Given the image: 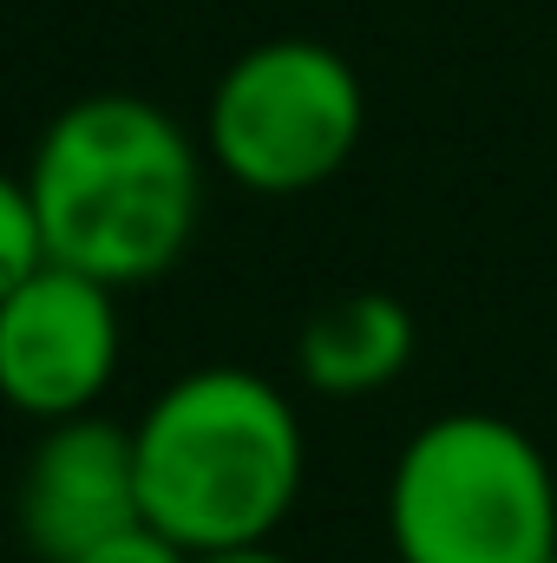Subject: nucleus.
Here are the masks:
<instances>
[{"mask_svg":"<svg viewBox=\"0 0 557 563\" xmlns=\"http://www.w3.org/2000/svg\"><path fill=\"white\" fill-rule=\"evenodd\" d=\"M414 308L387 288H354L321 301L295 334V374L321 400H368L414 367Z\"/></svg>","mask_w":557,"mask_h":563,"instance_id":"nucleus-7","label":"nucleus"},{"mask_svg":"<svg viewBox=\"0 0 557 563\" xmlns=\"http://www.w3.org/2000/svg\"><path fill=\"white\" fill-rule=\"evenodd\" d=\"M40 263H46V243H40V217H33L26 177L0 170V295L20 288Z\"/></svg>","mask_w":557,"mask_h":563,"instance_id":"nucleus-8","label":"nucleus"},{"mask_svg":"<svg viewBox=\"0 0 557 563\" xmlns=\"http://www.w3.org/2000/svg\"><path fill=\"white\" fill-rule=\"evenodd\" d=\"M73 563H190L171 538H157L151 525H132V531H119V538H106V544H92V551H79Z\"/></svg>","mask_w":557,"mask_h":563,"instance_id":"nucleus-9","label":"nucleus"},{"mask_svg":"<svg viewBox=\"0 0 557 563\" xmlns=\"http://www.w3.org/2000/svg\"><path fill=\"white\" fill-rule=\"evenodd\" d=\"M190 563H295L288 551H276V538L263 544H223V551H197Z\"/></svg>","mask_w":557,"mask_h":563,"instance_id":"nucleus-10","label":"nucleus"},{"mask_svg":"<svg viewBox=\"0 0 557 563\" xmlns=\"http://www.w3.org/2000/svg\"><path fill=\"white\" fill-rule=\"evenodd\" d=\"M20 177L46 263L112 288H144L190 256L210 157L157 99L86 92L46 119Z\"/></svg>","mask_w":557,"mask_h":563,"instance_id":"nucleus-1","label":"nucleus"},{"mask_svg":"<svg viewBox=\"0 0 557 563\" xmlns=\"http://www.w3.org/2000/svg\"><path fill=\"white\" fill-rule=\"evenodd\" d=\"M144 525L132 426L106 413L40 426L20 485H13V531L40 563H73L79 551Z\"/></svg>","mask_w":557,"mask_h":563,"instance_id":"nucleus-6","label":"nucleus"},{"mask_svg":"<svg viewBox=\"0 0 557 563\" xmlns=\"http://www.w3.org/2000/svg\"><path fill=\"white\" fill-rule=\"evenodd\" d=\"M368 132L361 73L328 40H256L204 99V157L250 197H302L348 170Z\"/></svg>","mask_w":557,"mask_h":563,"instance_id":"nucleus-4","label":"nucleus"},{"mask_svg":"<svg viewBox=\"0 0 557 563\" xmlns=\"http://www.w3.org/2000/svg\"><path fill=\"white\" fill-rule=\"evenodd\" d=\"M394 563H557V472L505 413L426 420L387 472Z\"/></svg>","mask_w":557,"mask_h":563,"instance_id":"nucleus-3","label":"nucleus"},{"mask_svg":"<svg viewBox=\"0 0 557 563\" xmlns=\"http://www.w3.org/2000/svg\"><path fill=\"white\" fill-rule=\"evenodd\" d=\"M139 511L184 558L263 544L302 505L308 432L276 380L250 367H190L139 420Z\"/></svg>","mask_w":557,"mask_h":563,"instance_id":"nucleus-2","label":"nucleus"},{"mask_svg":"<svg viewBox=\"0 0 557 563\" xmlns=\"http://www.w3.org/2000/svg\"><path fill=\"white\" fill-rule=\"evenodd\" d=\"M125 361L119 288L40 263L0 295V407L33 426L99 413Z\"/></svg>","mask_w":557,"mask_h":563,"instance_id":"nucleus-5","label":"nucleus"}]
</instances>
